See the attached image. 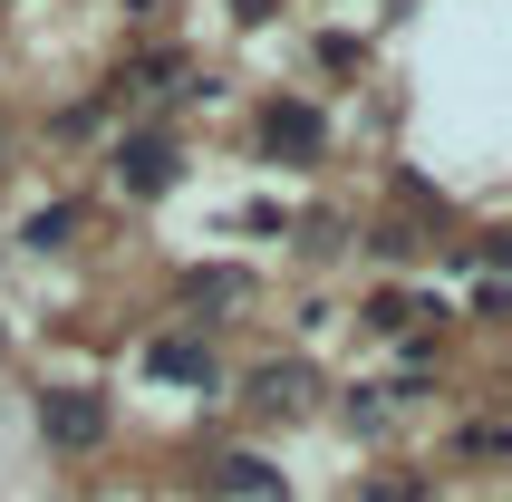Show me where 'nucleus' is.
Instances as JSON below:
<instances>
[{
	"label": "nucleus",
	"mask_w": 512,
	"mask_h": 502,
	"mask_svg": "<svg viewBox=\"0 0 512 502\" xmlns=\"http://www.w3.org/2000/svg\"><path fill=\"white\" fill-rule=\"evenodd\" d=\"M145 377H165V387H194V396L223 387V367H213V348H203V338H145Z\"/></svg>",
	"instance_id": "4"
},
{
	"label": "nucleus",
	"mask_w": 512,
	"mask_h": 502,
	"mask_svg": "<svg viewBox=\"0 0 512 502\" xmlns=\"http://www.w3.org/2000/svg\"><path fill=\"white\" fill-rule=\"evenodd\" d=\"M174 300H184V309H242V300H252V271H232V261L184 271V280H174Z\"/></svg>",
	"instance_id": "7"
},
{
	"label": "nucleus",
	"mask_w": 512,
	"mask_h": 502,
	"mask_svg": "<svg viewBox=\"0 0 512 502\" xmlns=\"http://www.w3.org/2000/svg\"><path fill=\"white\" fill-rule=\"evenodd\" d=\"M271 10H281V0H232V20H242V29H261Z\"/></svg>",
	"instance_id": "13"
},
{
	"label": "nucleus",
	"mask_w": 512,
	"mask_h": 502,
	"mask_svg": "<svg viewBox=\"0 0 512 502\" xmlns=\"http://www.w3.org/2000/svg\"><path fill=\"white\" fill-rule=\"evenodd\" d=\"M368 329L406 338V329H416V300H406V290H377V300H368Z\"/></svg>",
	"instance_id": "9"
},
{
	"label": "nucleus",
	"mask_w": 512,
	"mask_h": 502,
	"mask_svg": "<svg viewBox=\"0 0 512 502\" xmlns=\"http://www.w3.org/2000/svg\"><path fill=\"white\" fill-rule=\"evenodd\" d=\"M261 155H271V165H319V155H329V116H319L310 97H271V107H261Z\"/></svg>",
	"instance_id": "3"
},
{
	"label": "nucleus",
	"mask_w": 512,
	"mask_h": 502,
	"mask_svg": "<svg viewBox=\"0 0 512 502\" xmlns=\"http://www.w3.org/2000/svg\"><path fill=\"white\" fill-rule=\"evenodd\" d=\"M107 184L126 203H155V194H174L184 184V145L165 136V126H126V136L107 145Z\"/></svg>",
	"instance_id": "1"
},
{
	"label": "nucleus",
	"mask_w": 512,
	"mask_h": 502,
	"mask_svg": "<svg viewBox=\"0 0 512 502\" xmlns=\"http://www.w3.org/2000/svg\"><path fill=\"white\" fill-rule=\"evenodd\" d=\"M242 396H252V416H300V406H310V367H300V358H271V367L242 377Z\"/></svg>",
	"instance_id": "6"
},
{
	"label": "nucleus",
	"mask_w": 512,
	"mask_h": 502,
	"mask_svg": "<svg viewBox=\"0 0 512 502\" xmlns=\"http://www.w3.org/2000/svg\"><path fill=\"white\" fill-rule=\"evenodd\" d=\"M319 68H368V39H358V29H329V39H319Z\"/></svg>",
	"instance_id": "10"
},
{
	"label": "nucleus",
	"mask_w": 512,
	"mask_h": 502,
	"mask_svg": "<svg viewBox=\"0 0 512 502\" xmlns=\"http://www.w3.org/2000/svg\"><path fill=\"white\" fill-rule=\"evenodd\" d=\"M368 502H435V474H397V483H358Z\"/></svg>",
	"instance_id": "11"
},
{
	"label": "nucleus",
	"mask_w": 512,
	"mask_h": 502,
	"mask_svg": "<svg viewBox=\"0 0 512 502\" xmlns=\"http://www.w3.org/2000/svg\"><path fill=\"white\" fill-rule=\"evenodd\" d=\"M107 396H97V387H49V396H39V445H49V454H97V445H107Z\"/></svg>",
	"instance_id": "2"
},
{
	"label": "nucleus",
	"mask_w": 512,
	"mask_h": 502,
	"mask_svg": "<svg viewBox=\"0 0 512 502\" xmlns=\"http://www.w3.org/2000/svg\"><path fill=\"white\" fill-rule=\"evenodd\" d=\"M203 493H213V502H290V483L271 474L261 454H223V464L203 474Z\"/></svg>",
	"instance_id": "5"
},
{
	"label": "nucleus",
	"mask_w": 512,
	"mask_h": 502,
	"mask_svg": "<svg viewBox=\"0 0 512 502\" xmlns=\"http://www.w3.org/2000/svg\"><path fill=\"white\" fill-rule=\"evenodd\" d=\"M78 223H87L78 203H39V213L20 223V251H39V261H49V251H68V242H78Z\"/></svg>",
	"instance_id": "8"
},
{
	"label": "nucleus",
	"mask_w": 512,
	"mask_h": 502,
	"mask_svg": "<svg viewBox=\"0 0 512 502\" xmlns=\"http://www.w3.org/2000/svg\"><path fill=\"white\" fill-rule=\"evenodd\" d=\"M455 454H474V464H493V454H503V425H464V435H455Z\"/></svg>",
	"instance_id": "12"
},
{
	"label": "nucleus",
	"mask_w": 512,
	"mask_h": 502,
	"mask_svg": "<svg viewBox=\"0 0 512 502\" xmlns=\"http://www.w3.org/2000/svg\"><path fill=\"white\" fill-rule=\"evenodd\" d=\"M0 155H10V136H0Z\"/></svg>",
	"instance_id": "14"
}]
</instances>
